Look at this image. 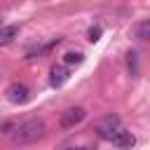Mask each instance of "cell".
Here are the masks:
<instances>
[{"label": "cell", "instance_id": "cell-1", "mask_svg": "<svg viewBox=\"0 0 150 150\" xmlns=\"http://www.w3.org/2000/svg\"><path fill=\"white\" fill-rule=\"evenodd\" d=\"M42 136H45V122L40 117H30V120L16 124L14 131H12V141L16 145H28V143H33Z\"/></svg>", "mask_w": 150, "mask_h": 150}, {"label": "cell", "instance_id": "cell-2", "mask_svg": "<svg viewBox=\"0 0 150 150\" xmlns=\"http://www.w3.org/2000/svg\"><path fill=\"white\" fill-rule=\"evenodd\" d=\"M122 129H124V127H122L120 117H115V115H108V117L98 120V124H96V131H98V136H101L103 141H112Z\"/></svg>", "mask_w": 150, "mask_h": 150}, {"label": "cell", "instance_id": "cell-3", "mask_svg": "<svg viewBox=\"0 0 150 150\" xmlns=\"http://www.w3.org/2000/svg\"><path fill=\"white\" fill-rule=\"evenodd\" d=\"M84 117H87L84 108L75 105V108H68V110H63V112H61L59 124H61V129H73V127H77V124H80Z\"/></svg>", "mask_w": 150, "mask_h": 150}, {"label": "cell", "instance_id": "cell-4", "mask_svg": "<svg viewBox=\"0 0 150 150\" xmlns=\"http://www.w3.org/2000/svg\"><path fill=\"white\" fill-rule=\"evenodd\" d=\"M7 98H9L12 103H26V101L30 98V91H28V87H26V84L14 82V84H9V87H7Z\"/></svg>", "mask_w": 150, "mask_h": 150}, {"label": "cell", "instance_id": "cell-5", "mask_svg": "<svg viewBox=\"0 0 150 150\" xmlns=\"http://www.w3.org/2000/svg\"><path fill=\"white\" fill-rule=\"evenodd\" d=\"M115 148H120V150H127V148H131L134 143H136V138H134V134L131 131H127V129H122L112 141H110Z\"/></svg>", "mask_w": 150, "mask_h": 150}, {"label": "cell", "instance_id": "cell-6", "mask_svg": "<svg viewBox=\"0 0 150 150\" xmlns=\"http://www.w3.org/2000/svg\"><path fill=\"white\" fill-rule=\"evenodd\" d=\"M68 80V68L66 66H54L52 68V87H61Z\"/></svg>", "mask_w": 150, "mask_h": 150}, {"label": "cell", "instance_id": "cell-7", "mask_svg": "<svg viewBox=\"0 0 150 150\" xmlns=\"http://www.w3.org/2000/svg\"><path fill=\"white\" fill-rule=\"evenodd\" d=\"M16 35H19V26H2V30H0V45H9Z\"/></svg>", "mask_w": 150, "mask_h": 150}, {"label": "cell", "instance_id": "cell-8", "mask_svg": "<svg viewBox=\"0 0 150 150\" xmlns=\"http://www.w3.org/2000/svg\"><path fill=\"white\" fill-rule=\"evenodd\" d=\"M136 38H141V40L150 42V19L138 21V26H136Z\"/></svg>", "mask_w": 150, "mask_h": 150}, {"label": "cell", "instance_id": "cell-9", "mask_svg": "<svg viewBox=\"0 0 150 150\" xmlns=\"http://www.w3.org/2000/svg\"><path fill=\"white\" fill-rule=\"evenodd\" d=\"M84 61V54L82 52H66L63 54V63L66 66H80Z\"/></svg>", "mask_w": 150, "mask_h": 150}, {"label": "cell", "instance_id": "cell-10", "mask_svg": "<svg viewBox=\"0 0 150 150\" xmlns=\"http://www.w3.org/2000/svg\"><path fill=\"white\" fill-rule=\"evenodd\" d=\"M129 68H131V70H134V75H136V54H134V52L129 54Z\"/></svg>", "mask_w": 150, "mask_h": 150}, {"label": "cell", "instance_id": "cell-11", "mask_svg": "<svg viewBox=\"0 0 150 150\" xmlns=\"http://www.w3.org/2000/svg\"><path fill=\"white\" fill-rule=\"evenodd\" d=\"M98 33H101L98 28H91V30H89V40H91V42H94V40H98Z\"/></svg>", "mask_w": 150, "mask_h": 150}, {"label": "cell", "instance_id": "cell-12", "mask_svg": "<svg viewBox=\"0 0 150 150\" xmlns=\"http://www.w3.org/2000/svg\"><path fill=\"white\" fill-rule=\"evenodd\" d=\"M66 150H82V148H66Z\"/></svg>", "mask_w": 150, "mask_h": 150}]
</instances>
